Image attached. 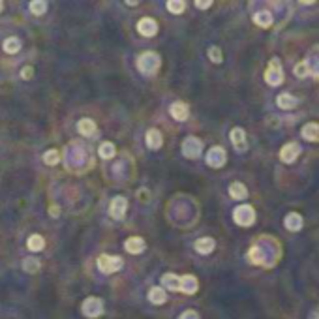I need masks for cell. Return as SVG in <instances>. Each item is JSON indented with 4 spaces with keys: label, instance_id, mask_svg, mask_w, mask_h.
<instances>
[{
    "label": "cell",
    "instance_id": "15",
    "mask_svg": "<svg viewBox=\"0 0 319 319\" xmlns=\"http://www.w3.org/2000/svg\"><path fill=\"white\" fill-rule=\"evenodd\" d=\"M169 113H171V117H173L175 120L184 122V120H188V117H190V107L182 102H175L171 107H169Z\"/></svg>",
    "mask_w": 319,
    "mask_h": 319
},
{
    "label": "cell",
    "instance_id": "30",
    "mask_svg": "<svg viewBox=\"0 0 319 319\" xmlns=\"http://www.w3.org/2000/svg\"><path fill=\"white\" fill-rule=\"evenodd\" d=\"M47 11V2L43 0H34V2H30V13H34V15H43Z\"/></svg>",
    "mask_w": 319,
    "mask_h": 319
},
{
    "label": "cell",
    "instance_id": "1",
    "mask_svg": "<svg viewBox=\"0 0 319 319\" xmlns=\"http://www.w3.org/2000/svg\"><path fill=\"white\" fill-rule=\"evenodd\" d=\"M137 70H139L143 75H154L158 72L160 64H161V58H160L158 53H154V51H145V53H141L137 56Z\"/></svg>",
    "mask_w": 319,
    "mask_h": 319
},
{
    "label": "cell",
    "instance_id": "20",
    "mask_svg": "<svg viewBox=\"0 0 319 319\" xmlns=\"http://www.w3.org/2000/svg\"><path fill=\"white\" fill-rule=\"evenodd\" d=\"M276 103H278V107L280 109H285V111H289V109H295L297 107V98L289 92H281L278 98H276Z\"/></svg>",
    "mask_w": 319,
    "mask_h": 319
},
{
    "label": "cell",
    "instance_id": "16",
    "mask_svg": "<svg viewBox=\"0 0 319 319\" xmlns=\"http://www.w3.org/2000/svg\"><path fill=\"white\" fill-rule=\"evenodd\" d=\"M194 246H196L197 253H201V255H208V253L214 252L216 240L214 239H210V237H203V239H197Z\"/></svg>",
    "mask_w": 319,
    "mask_h": 319
},
{
    "label": "cell",
    "instance_id": "4",
    "mask_svg": "<svg viewBox=\"0 0 319 319\" xmlns=\"http://www.w3.org/2000/svg\"><path fill=\"white\" fill-rule=\"evenodd\" d=\"M96 265H98L100 272H103V274H113V272L120 271L124 261H122V257H119V255H105L103 253V255L98 257Z\"/></svg>",
    "mask_w": 319,
    "mask_h": 319
},
{
    "label": "cell",
    "instance_id": "28",
    "mask_svg": "<svg viewBox=\"0 0 319 319\" xmlns=\"http://www.w3.org/2000/svg\"><path fill=\"white\" fill-rule=\"evenodd\" d=\"M4 51L6 53H17L19 49H21V40L19 38H15V36H11V38H8V40H4Z\"/></svg>",
    "mask_w": 319,
    "mask_h": 319
},
{
    "label": "cell",
    "instance_id": "17",
    "mask_svg": "<svg viewBox=\"0 0 319 319\" xmlns=\"http://www.w3.org/2000/svg\"><path fill=\"white\" fill-rule=\"evenodd\" d=\"M302 137L312 143H319V122H308L302 126Z\"/></svg>",
    "mask_w": 319,
    "mask_h": 319
},
{
    "label": "cell",
    "instance_id": "29",
    "mask_svg": "<svg viewBox=\"0 0 319 319\" xmlns=\"http://www.w3.org/2000/svg\"><path fill=\"white\" fill-rule=\"evenodd\" d=\"M167 9L171 11V13L178 15V13H182V11L186 9V2H184V0H169Z\"/></svg>",
    "mask_w": 319,
    "mask_h": 319
},
{
    "label": "cell",
    "instance_id": "25",
    "mask_svg": "<svg viewBox=\"0 0 319 319\" xmlns=\"http://www.w3.org/2000/svg\"><path fill=\"white\" fill-rule=\"evenodd\" d=\"M229 196L233 197V199H237V201H242V199L248 197V190H246V186H244L242 182H233L229 186Z\"/></svg>",
    "mask_w": 319,
    "mask_h": 319
},
{
    "label": "cell",
    "instance_id": "32",
    "mask_svg": "<svg viewBox=\"0 0 319 319\" xmlns=\"http://www.w3.org/2000/svg\"><path fill=\"white\" fill-rule=\"evenodd\" d=\"M293 74L297 75L299 79H304V77H308V75H310L308 62H306V60H302V62H299V64L295 66V70H293Z\"/></svg>",
    "mask_w": 319,
    "mask_h": 319
},
{
    "label": "cell",
    "instance_id": "36",
    "mask_svg": "<svg viewBox=\"0 0 319 319\" xmlns=\"http://www.w3.org/2000/svg\"><path fill=\"white\" fill-rule=\"evenodd\" d=\"M196 6L199 9H206V8H210V6H212V2H210V0H197Z\"/></svg>",
    "mask_w": 319,
    "mask_h": 319
},
{
    "label": "cell",
    "instance_id": "6",
    "mask_svg": "<svg viewBox=\"0 0 319 319\" xmlns=\"http://www.w3.org/2000/svg\"><path fill=\"white\" fill-rule=\"evenodd\" d=\"M201 152H203V143H201V139L190 135V137H186V139L182 141V156L194 160V158H199Z\"/></svg>",
    "mask_w": 319,
    "mask_h": 319
},
{
    "label": "cell",
    "instance_id": "37",
    "mask_svg": "<svg viewBox=\"0 0 319 319\" xmlns=\"http://www.w3.org/2000/svg\"><path fill=\"white\" fill-rule=\"evenodd\" d=\"M49 214H51V216H58V214H60V206H58V205H51V208H49Z\"/></svg>",
    "mask_w": 319,
    "mask_h": 319
},
{
    "label": "cell",
    "instance_id": "26",
    "mask_svg": "<svg viewBox=\"0 0 319 319\" xmlns=\"http://www.w3.org/2000/svg\"><path fill=\"white\" fill-rule=\"evenodd\" d=\"M98 154H100V158L103 160H111L115 154H117V147L113 145L111 141H103L102 145H100V149H98Z\"/></svg>",
    "mask_w": 319,
    "mask_h": 319
},
{
    "label": "cell",
    "instance_id": "38",
    "mask_svg": "<svg viewBox=\"0 0 319 319\" xmlns=\"http://www.w3.org/2000/svg\"><path fill=\"white\" fill-rule=\"evenodd\" d=\"M310 319H319V308L316 310V312H314L312 316H310Z\"/></svg>",
    "mask_w": 319,
    "mask_h": 319
},
{
    "label": "cell",
    "instance_id": "2",
    "mask_svg": "<svg viewBox=\"0 0 319 319\" xmlns=\"http://www.w3.org/2000/svg\"><path fill=\"white\" fill-rule=\"evenodd\" d=\"M265 81H267V84H271V86L281 84V81H283V70H281L280 58L274 56V58L269 60V66L265 70Z\"/></svg>",
    "mask_w": 319,
    "mask_h": 319
},
{
    "label": "cell",
    "instance_id": "12",
    "mask_svg": "<svg viewBox=\"0 0 319 319\" xmlns=\"http://www.w3.org/2000/svg\"><path fill=\"white\" fill-rule=\"evenodd\" d=\"M145 143H147V147H149L150 150L161 149V145H163V135H161V131L156 130V128H150V130L145 133Z\"/></svg>",
    "mask_w": 319,
    "mask_h": 319
},
{
    "label": "cell",
    "instance_id": "19",
    "mask_svg": "<svg viewBox=\"0 0 319 319\" xmlns=\"http://www.w3.org/2000/svg\"><path fill=\"white\" fill-rule=\"evenodd\" d=\"M77 131L83 135V137H92L96 133V122L92 119H81L77 122Z\"/></svg>",
    "mask_w": 319,
    "mask_h": 319
},
{
    "label": "cell",
    "instance_id": "5",
    "mask_svg": "<svg viewBox=\"0 0 319 319\" xmlns=\"http://www.w3.org/2000/svg\"><path fill=\"white\" fill-rule=\"evenodd\" d=\"M103 300L98 299V297H88V299H84L83 306H81V312H83L84 318H100L103 314Z\"/></svg>",
    "mask_w": 319,
    "mask_h": 319
},
{
    "label": "cell",
    "instance_id": "24",
    "mask_svg": "<svg viewBox=\"0 0 319 319\" xmlns=\"http://www.w3.org/2000/svg\"><path fill=\"white\" fill-rule=\"evenodd\" d=\"M253 23L261 28H269L272 25V13L267 11V9H261V11H257L253 15Z\"/></svg>",
    "mask_w": 319,
    "mask_h": 319
},
{
    "label": "cell",
    "instance_id": "23",
    "mask_svg": "<svg viewBox=\"0 0 319 319\" xmlns=\"http://www.w3.org/2000/svg\"><path fill=\"white\" fill-rule=\"evenodd\" d=\"M27 248L28 250H32V252H41V250L45 248V239L38 233L30 235L27 240Z\"/></svg>",
    "mask_w": 319,
    "mask_h": 319
},
{
    "label": "cell",
    "instance_id": "11",
    "mask_svg": "<svg viewBox=\"0 0 319 319\" xmlns=\"http://www.w3.org/2000/svg\"><path fill=\"white\" fill-rule=\"evenodd\" d=\"M229 139L233 143V147L237 152H246L248 150V141H246V131L242 128H233L231 133H229Z\"/></svg>",
    "mask_w": 319,
    "mask_h": 319
},
{
    "label": "cell",
    "instance_id": "8",
    "mask_svg": "<svg viewBox=\"0 0 319 319\" xmlns=\"http://www.w3.org/2000/svg\"><path fill=\"white\" fill-rule=\"evenodd\" d=\"M227 161V154L222 147H212V149L206 152V165L208 167H214V169H220L225 165Z\"/></svg>",
    "mask_w": 319,
    "mask_h": 319
},
{
    "label": "cell",
    "instance_id": "22",
    "mask_svg": "<svg viewBox=\"0 0 319 319\" xmlns=\"http://www.w3.org/2000/svg\"><path fill=\"white\" fill-rule=\"evenodd\" d=\"M149 300L152 302V304H163L165 300H167V293H165V289L163 287H150L149 289Z\"/></svg>",
    "mask_w": 319,
    "mask_h": 319
},
{
    "label": "cell",
    "instance_id": "31",
    "mask_svg": "<svg viewBox=\"0 0 319 319\" xmlns=\"http://www.w3.org/2000/svg\"><path fill=\"white\" fill-rule=\"evenodd\" d=\"M43 161H45L47 165H56V163L60 161V154H58V150H55V149L47 150L45 154H43Z\"/></svg>",
    "mask_w": 319,
    "mask_h": 319
},
{
    "label": "cell",
    "instance_id": "35",
    "mask_svg": "<svg viewBox=\"0 0 319 319\" xmlns=\"http://www.w3.org/2000/svg\"><path fill=\"white\" fill-rule=\"evenodd\" d=\"M32 75H34V70H32V66H25V68H23V72H21V77H23V79H32Z\"/></svg>",
    "mask_w": 319,
    "mask_h": 319
},
{
    "label": "cell",
    "instance_id": "14",
    "mask_svg": "<svg viewBox=\"0 0 319 319\" xmlns=\"http://www.w3.org/2000/svg\"><path fill=\"white\" fill-rule=\"evenodd\" d=\"M199 289V281L194 274H184V276H180V291L182 293H186V295H194L197 293Z\"/></svg>",
    "mask_w": 319,
    "mask_h": 319
},
{
    "label": "cell",
    "instance_id": "9",
    "mask_svg": "<svg viewBox=\"0 0 319 319\" xmlns=\"http://www.w3.org/2000/svg\"><path fill=\"white\" fill-rule=\"evenodd\" d=\"M300 152H302V149L299 143H285L280 150V160L283 163H293L300 156Z\"/></svg>",
    "mask_w": 319,
    "mask_h": 319
},
{
    "label": "cell",
    "instance_id": "33",
    "mask_svg": "<svg viewBox=\"0 0 319 319\" xmlns=\"http://www.w3.org/2000/svg\"><path fill=\"white\" fill-rule=\"evenodd\" d=\"M208 58H210L214 64H220V62L224 60V56H222V49H220V47H216V45L208 47Z\"/></svg>",
    "mask_w": 319,
    "mask_h": 319
},
{
    "label": "cell",
    "instance_id": "21",
    "mask_svg": "<svg viewBox=\"0 0 319 319\" xmlns=\"http://www.w3.org/2000/svg\"><path fill=\"white\" fill-rule=\"evenodd\" d=\"M161 285L167 287L169 291H180V276L167 272V274L161 276Z\"/></svg>",
    "mask_w": 319,
    "mask_h": 319
},
{
    "label": "cell",
    "instance_id": "34",
    "mask_svg": "<svg viewBox=\"0 0 319 319\" xmlns=\"http://www.w3.org/2000/svg\"><path fill=\"white\" fill-rule=\"evenodd\" d=\"M178 319H199V314H197L196 310H186V312H182Z\"/></svg>",
    "mask_w": 319,
    "mask_h": 319
},
{
    "label": "cell",
    "instance_id": "39",
    "mask_svg": "<svg viewBox=\"0 0 319 319\" xmlns=\"http://www.w3.org/2000/svg\"><path fill=\"white\" fill-rule=\"evenodd\" d=\"M2 9H4V2H0V11H2Z\"/></svg>",
    "mask_w": 319,
    "mask_h": 319
},
{
    "label": "cell",
    "instance_id": "13",
    "mask_svg": "<svg viewBox=\"0 0 319 319\" xmlns=\"http://www.w3.org/2000/svg\"><path fill=\"white\" fill-rule=\"evenodd\" d=\"M145 248H147V244H145V239H141V237H130V239H126V242H124V250L131 255H137V253H143L145 252Z\"/></svg>",
    "mask_w": 319,
    "mask_h": 319
},
{
    "label": "cell",
    "instance_id": "27",
    "mask_svg": "<svg viewBox=\"0 0 319 319\" xmlns=\"http://www.w3.org/2000/svg\"><path fill=\"white\" fill-rule=\"evenodd\" d=\"M40 267H41V263H40V259H36V257H25V259H23V269H25V272H28V274L38 272L40 271Z\"/></svg>",
    "mask_w": 319,
    "mask_h": 319
},
{
    "label": "cell",
    "instance_id": "18",
    "mask_svg": "<svg viewBox=\"0 0 319 319\" xmlns=\"http://www.w3.org/2000/svg\"><path fill=\"white\" fill-rule=\"evenodd\" d=\"M283 225L289 229V231H300L302 229V225H304V220H302V216L299 212H289V214L285 216V220H283Z\"/></svg>",
    "mask_w": 319,
    "mask_h": 319
},
{
    "label": "cell",
    "instance_id": "3",
    "mask_svg": "<svg viewBox=\"0 0 319 319\" xmlns=\"http://www.w3.org/2000/svg\"><path fill=\"white\" fill-rule=\"evenodd\" d=\"M233 220L240 227H250L255 222V210L252 205H239L233 210Z\"/></svg>",
    "mask_w": 319,
    "mask_h": 319
},
{
    "label": "cell",
    "instance_id": "10",
    "mask_svg": "<svg viewBox=\"0 0 319 319\" xmlns=\"http://www.w3.org/2000/svg\"><path fill=\"white\" fill-rule=\"evenodd\" d=\"M137 32L145 38H152L158 34V23L152 17H143L137 23Z\"/></svg>",
    "mask_w": 319,
    "mask_h": 319
},
{
    "label": "cell",
    "instance_id": "7",
    "mask_svg": "<svg viewBox=\"0 0 319 319\" xmlns=\"http://www.w3.org/2000/svg\"><path fill=\"white\" fill-rule=\"evenodd\" d=\"M128 212V199L122 196H117L111 199L109 203V216L113 220H122Z\"/></svg>",
    "mask_w": 319,
    "mask_h": 319
}]
</instances>
